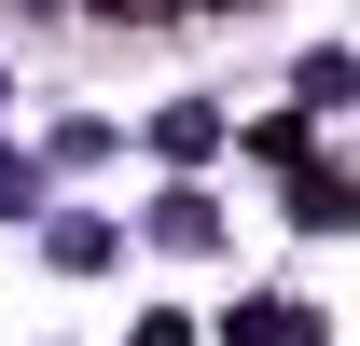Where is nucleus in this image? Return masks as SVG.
<instances>
[{"label": "nucleus", "instance_id": "f257e3e1", "mask_svg": "<svg viewBox=\"0 0 360 346\" xmlns=\"http://www.w3.org/2000/svg\"><path fill=\"white\" fill-rule=\"evenodd\" d=\"M97 14H167V0H97Z\"/></svg>", "mask_w": 360, "mask_h": 346}]
</instances>
